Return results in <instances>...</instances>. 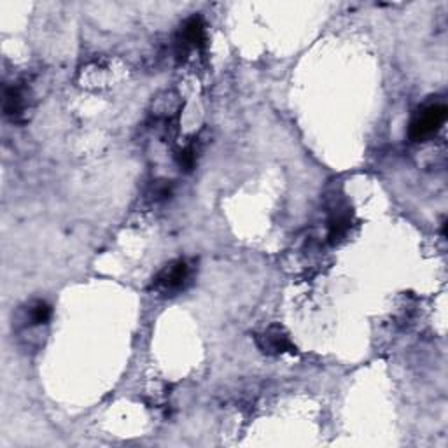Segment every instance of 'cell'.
<instances>
[{"instance_id": "2", "label": "cell", "mask_w": 448, "mask_h": 448, "mask_svg": "<svg viewBox=\"0 0 448 448\" xmlns=\"http://www.w3.org/2000/svg\"><path fill=\"white\" fill-rule=\"evenodd\" d=\"M188 279V265L186 261L179 259V261L170 263L160 272L156 279H154L153 288L161 292H175L183 288V284Z\"/></svg>"}, {"instance_id": "1", "label": "cell", "mask_w": 448, "mask_h": 448, "mask_svg": "<svg viewBox=\"0 0 448 448\" xmlns=\"http://www.w3.org/2000/svg\"><path fill=\"white\" fill-rule=\"evenodd\" d=\"M447 113L448 109L445 103H433L420 110L410 124V139L420 142L438 133L447 121Z\"/></svg>"}, {"instance_id": "3", "label": "cell", "mask_w": 448, "mask_h": 448, "mask_svg": "<svg viewBox=\"0 0 448 448\" xmlns=\"http://www.w3.org/2000/svg\"><path fill=\"white\" fill-rule=\"evenodd\" d=\"M205 44V28L204 23L198 16L194 18L188 19L183 26V32H181V46L184 49L191 48V49H200L204 48Z\"/></svg>"}, {"instance_id": "6", "label": "cell", "mask_w": 448, "mask_h": 448, "mask_svg": "<svg viewBox=\"0 0 448 448\" xmlns=\"http://www.w3.org/2000/svg\"><path fill=\"white\" fill-rule=\"evenodd\" d=\"M51 306L46 301H37L35 305L30 306V324L32 326H40L46 324V322L51 319Z\"/></svg>"}, {"instance_id": "4", "label": "cell", "mask_w": 448, "mask_h": 448, "mask_svg": "<svg viewBox=\"0 0 448 448\" xmlns=\"http://www.w3.org/2000/svg\"><path fill=\"white\" fill-rule=\"evenodd\" d=\"M263 340H265V345H263V349H265V352H275V354H282V352H294V347L291 345V342H289L288 336H284L281 333V329H270V331H266L265 336H263Z\"/></svg>"}, {"instance_id": "5", "label": "cell", "mask_w": 448, "mask_h": 448, "mask_svg": "<svg viewBox=\"0 0 448 448\" xmlns=\"http://www.w3.org/2000/svg\"><path fill=\"white\" fill-rule=\"evenodd\" d=\"M23 106H25V102H23V95L18 88H8L4 95L6 114L13 117L18 116V114L23 110Z\"/></svg>"}]
</instances>
